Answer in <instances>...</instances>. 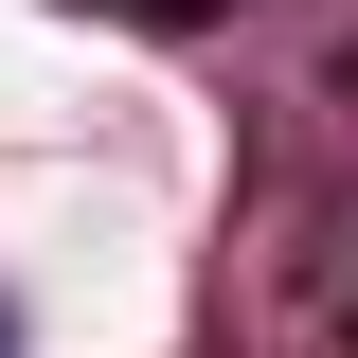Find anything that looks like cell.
<instances>
[{"instance_id":"2","label":"cell","mask_w":358,"mask_h":358,"mask_svg":"<svg viewBox=\"0 0 358 358\" xmlns=\"http://www.w3.org/2000/svg\"><path fill=\"white\" fill-rule=\"evenodd\" d=\"M0 341H18V322H0Z\"/></svg>"},{"instance_id":"1","label":"cell","mask_w":358,"mask_h":358,"mask_svg":"<svg viewBox=\"0 0 358 358\" xmlns=\"http://www.w3.org/2000/svg\"><path fill=\"white\" fill-rule=\"evenodd\" d=\"M54 18H126V36H197V18H233V0H54Z\"/></svg>"}]
</instances>
